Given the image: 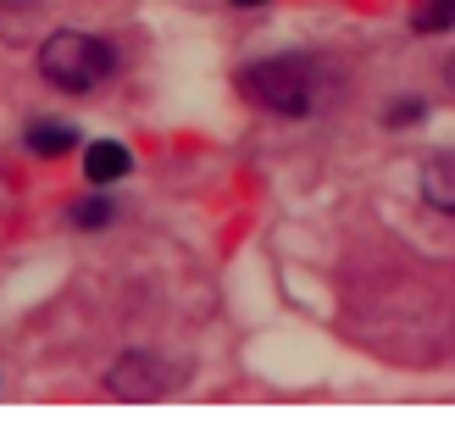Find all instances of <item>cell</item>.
<instances>
[{"label":"cell","instance_id":"obj_3","mask_svg":"<svg viewBox=\"0 0 455 433\" xmlns=\"http://www.w3.org/2000/svg\"><path fill=\"white\" fill-rule=\"evenodd\" d=\"M417 195H422V206H434V212L455 217V150L427 156L422 172H417Z\"/></svg>","mask_w":455,"mask_h":433},{"label":"cell","instance_id":"obj_4","mask_svg":"<svg viewBox=\"0 0 455 433\" xmlns=\"http://www.w3.org/2000/svg\"><path fill=\"white\" fill-rule=\"evenodd\" d=\"M106 389L117 400H156V356H123L117 367L106 373Z\"/></svg>","mask_w":455,"mask_h":433},{"label":"cell","instance_id":"obj_9","mask_svg":"<svg viewBox=\"0 0 455 433\" xmlns=\"http://www.w3.org/2000/svg\"><path fill=\"white\" fill-rule=\"evenodd\" d=\"M422 117V100H395V111H389V123H417Z\"/></svg>","mask_w":455,"mask_h":433},{"label":"cell","instance_id":"obj_1","mask_svg":"<svg viewBox=\"0 0 455 433\" xmlns=\"http://www.w3.org/2000/svg\"><path fill=\"white\" fill-rule=\"evenodd\" d=\"M39 78L61 89V95H95V89L117 73V56H111V44L84 34V28H56L51 39L39 44Z\"/></svg>","mask_w":455,"mask_h":433},{"label":"cell","instance_id":"obj_7","mask_svg":"<svg viewBox=\"0 0 455 433\" xmlns=\"http://www.w3.org/2000/svg\"><path fill=\"white\" fill-rule=\"evenodd\" d=\"M411 28L417 34H444V28H455V0H422L417 17H411Z\"/></svg>","mask_w":455,"mask_h":433},{"label":"cell","instance_id":"obj_2","mask_svg":"<svg viewBox=\"0 0 455 433\" xmlns=\"http://www.w3.org/2000/svg\"><path fill=\"white\" fill-rule=\"evenodd\" d=\"M316 89L323 84H316V67L306 56H267L239 73V95L272 117H306L316 106Z\"/></svg>","mask_w":455,"mask_h":433},{"label":"cell","instance_id":"obj_11","mask_svg":"<svg viewBox=\"0 0 455 433\" xmlns=\"http://www.w3.org/2000/svg\"><path fill=\"white\" fill-rule=\"evenodd\" d=\"M234 6H267V0H234Z\"/></svg>","mask_w":455,"mask_h":433},{"label":"cell","instance_id":"obj_10","mask_svg":"<svg viewBox=\"0 0 455 433\" xmlns=\"http://www.w3.org/2000/svg\"><path fill=\"white\" fill-rule=\"evenodd\" d=\"M444 84H450V95H455V56L444 61Z\"/></svg>","mask_w":455,"mask_h":433},{"label":"cell","instance_id":"obj_8","mask_svg":"<svg viewBox=\"0 0 455 433\" xmlns=\"http://www.w3.org/2000/svg\"><path fill=\"white\" fill-rule=\"evenodd\" d=\"M73 222H78V228H100V222H111V195H89V200H78V206H73Z\"/></svg>","mask_w":455,"mask_h":433},{"label":"cell","instance_id":"obj_5","mask_svg":"<svg viewBox=\"0 0 455 433\" xmlns=\"http://www.w3.org/2000/svg\"><path fill=\"white\" fill-rule=\"evenodd\" d=\"M128 167H133V156L117 140H95V145L84 150V178H89V184H117Z\"/></svg>","mask_w":455,"mask_h":433},{"label":"cell","instance_id":"obj_6","mask_svg":"<svg viewBox=\"0 0 455 433\" xmlns=\"http://www.w3.org/2000/svg\"><path fill=\"white\" fill-rule=\"evenodd\" d=\"M22 145H28L34 156H44V162H51V156H61V150H73V145H78V133L67 128V123H34Z\"/></svg>","mask_w":455,"mask_h":433}]
</instances>
